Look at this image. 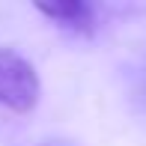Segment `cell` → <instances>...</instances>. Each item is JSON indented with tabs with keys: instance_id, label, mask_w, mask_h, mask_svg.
Wrapping results in <instances>:
<instances>
[{
	"instance_id": "cell-2",
	"label": "cell",
	"mask_w": 146,
	"mask_h": 146,
	"mask_svg": "<svg viewBox=\"0 0 146 146\" xmlns=\"http://www.w3.org/2000/svg\"><path fill=\"white\" fill-rule=\"evenodd\" d=\"M36 9L54 24L78 33V36H90L96 30V6L84 3V0H63V3H36Z\"/></svg>"
},
{
	"instance_id": "cell-1",
	"label": "cell",
	"mask_w": 146,
	"mask_h": 146,
	"mask_svg": "<svg viewBox=\"0 0 146 146\" xmlns=\"http://www.w3.org/2000/svg\"><path fill=\"white\" fill-rule=\"evenodd\" d=\"M39 75L18 51L0 48V108L9 113H30L39 104Z\"/></svg>"
}]
</instances>
